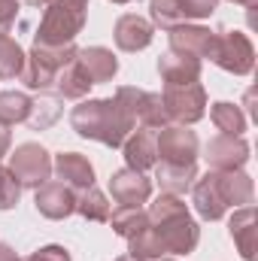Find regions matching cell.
Returning <instances> with one entry per match:
<instances>
[{"instance_id":"6da1fadb","label":"cell","mask_w":258,"mask_h":261,"mask_svg":"<svg viewBox=\"0 0 258 261\" xmlns=\"http://www.w3.org/2000/svg\"><path fill=\"white\" fill-rule=\"evenodd\" d=\"M158 143V164L155 179L161 192L170 195H186L197 179V155H200V140L192 130V125H164L155 130Z\"/></svg>"},{"instance_id":"7a4b0ae2","label":"cell","mask_w":258,"mask_h":261,"mask_svg":"<svg viewBox=\"0 0 258 261\" xmlns=\"http://www.w3.org/2000/svg\"><path fill=\"white\" fill-rule=\"evenodd\" d=\"M192 203L203 222H219L228 210L249 206L255 186L246 170H207L192 182Z\"/></svg>"},{"instance_id":"3957f363","label":"cell","mask_w":258,"mask_h":261,"mask_svg":"<svg viewBox=\"0 0 258 261\" xmlns=\"http://www.w3.org/2000/svg\"><path fill=\"white\" fill-rule=\"evenodd\" d=\"M70 128L82 140H94L100 146L122 149V143L128 140L131 130H137V125L131 122V116L116 97H88L70 110Z\"/></svg>"},{"instance_id":"277c9868","label":"cell","mask_w":258,"mask_h":261,"mask_svg":"<svg viewBox=\"0 0 258 261\" xmlns=\"http://www.w3.org/2000/svg\"><path fill=\"white\" fill-rule=\"evenodd\" d=\"M146 213H149V225L161 237L167 255H189V252L197 249V243H200V225L192 219L189 203L183 200V195L161 192L146 206Z\"/></svg>"},{"instance_id":"5b68a950","label":"cell","mask_w":258,"mask_h":261,"mask_svg":"<svg viewBox=\"0 0 258 261\" xmlns=\"http://www.w3.org/2000/svg\"><path fill=\"white\" fill-rule=\"evenodd\" d=\"M88 18V0H46L43 18L34 34V46H70L76 34H82Z\"/></svg>"},{"instance_id":"8992f818","label":"cell","mask_w":258,"mask_h":261,"mask_svg":"<svg viewBox=\"0 0 258 261\" xmlns=\"http://www.w3.org/2000/svg\"><path fill=\"white\" fill-rule=\"evenodd\" d=\"M76 46H31L28 52V64H24V73H21V82L28 91H37V94H49L52 85H55V76L61 73V67L70 64L76 58Z\"/></svg>"},{"instance_id":"52a82bcc","label":"cell","mask_w":258,"mask_h":261,"mask_svg":"<svg viewBox=\"0 0 258 261\" xmlns=\"http://www.w3.org/2000/svg\"><path fill=\"white\" fill-rule=\"evenodd\" d=\"M216 67H222L225 73H234V76H249L252 67H255V46L252 40L237 31V28H222L216 31V46H213V58Z\"/></svg>"},{"instance_id":"ba28073f","label":"cell","mask_w":258,"mask_h":261,"mask_svg":"<svg viewBox=\"0 0 258 261\" xmlns=\"http://www.w3.org/2000/svg\"><path fill=\"white\" fill-rule=\"evenodd\" d=\"M161 103L170 125H194L207 116V91L200 82H183V85H164Z\"/></svg>"},{"instance_id":"9c48e42d","label":"cell","mask_w":258,"mask_h":261,"mask_svg":"<svg viewBox=\"0 0 258 261\" xmlns=\"http://www.w3.org/2000/svg\"><path fill=\"white\" fill-rule=\"evenodd\" d=\"M6 167L12 170L21 189H40L46 179H52V155L40 143H18L9 152Z\"/></svg>"},{"instance_id":"30bf717a","label":"cell","mask_w":258,"mask_h":261,"mask_svg":"<svg viewBox=\"0 0 258 261\" xmlns=\"http://www.w3.org/2000/svg\"><path fill=\"white\" fill-rule=\"evenodd\" d=\"M219 0H149V21L155 28L173 31L179 24L210 18L216 12Z\"/></svg>"},{"instance_id":"8fae6325","label":"cell","mask_w":258,"mask_h":261,"mask_svg":"<svg viewBox=\"0 0 258 261\" xmlns=\"http://www.w3.org/2000/svg\"><path fill=\"white\" fill-rule=\"evenodd\" d=\"M203 158L210 170H243L249 161V143L243 137L231 134H216L203 146Z\"/></svg>"},{"instance_id":"7c38bea8","label":"cell","mask_w":258,"mask_h":261,"mask_svg":"<svg viewBox=\"0 0 258 261\" xmlns=\"http://www.w3.org/2000/svg\"><path fill=\"white\" fill-rule=\"evenodd\" d=\"M76 189H70L61 179H46L40 189H34V206L40 216L52 219V222H61L67 216L76 213Z\"/></svg>"},{"instance_id":"4fadbf2b","label":"cell","mask_w":258,"mask_h":261,"mask_svg":"<svg viewBox=\"0 0 258 261\" xmlns=\"http://www.w3.org/2000/svg\"><path fill=\"white\" fill-rule=\"evenodd\" d=\"M170 34V52H179V55H189V58H213V46H216V31L197 24V21H189V24H179Z\"/></svg>"},{"instance_id":"5bb4252c","label":"cell","mask_w":258,"mask_h":261,"mask_svg":"<svg viewBox=\"0 0 258 261\" xmlns=\"http://www.w3.org/2000/svg\"><path fill=\"white\" fill-rule=\"evenodd\" d=\"M110 195L119 206H143L152 200V179L140 170L122 167L110 176Z\"/></svg>"},{"instance_id":"9a60e30c","label":"cell","mask_w":258,"mask_h":261,"mask_svg":"<svg viewBox=\"0 0 258 261\" xmlns=\"http://www.w3.org/2000/svg\"><path fill=\"white\" fill-rule=\"evenodd\" d=\"M113 40L122 52H143L155 40V24L149 18H143L140 12H125V15H119V21L113 28Z\"/></svg>"},{"instance_id":"2e32d148","label":"cell","mask_w":258,"mask_h":261,"mask_svg":"<svg viewBox=\"0 0 258 261\" xmlns=\"http://www.w3.org/2000/svg\"><path fill=\"white\" fill-rule=\"evenodd\" d=\"M122 152H125V167L131 170H152L158 164V143H155V130L149 128H137L128 134V140L122 143Z\"/></svg>"},{"instance_id":"e0dca14e","label":"cell","mask_w":258,"mask_h":261,"mask_svg":"<svg viewBox=\"0 0 258 261\" xmlns=\"http://www.w3.org/2000/svg\"><path fill=\"white\" fill-rule=\"evenodd\" d=\"M52 173H55L61 182H67L70 189H76V192L94 186V167H91V161H88L85 155H79V152H58V155L52 158Z\"/></svg>"},{"instance_id":"ac0fdd59","label":"cell","mask_w":258,"mask_h":261,"mask_svg":"<svg viewBox=\"0 0 258 261\" xmlns=\"http://www.w3.org/2000/svg\"><path fill=\"white\" fill-rule=\"evenodd\" d=\"M228 234L243 261H255V234H258V213L255 206H237L228 219Z\"/></svg>"},{"instance_id":"d6986e66","label":"cell","mask_w":258,"mask_h":261,"mask_svg":"<svg viewBox=\"0 0 258 261\" xmlns=\"http://www.w3.org/2000/svg\"><path fill=\"white\" fill-rule=\"evenodd\" d=\"M76 61H79L82 73L88 76L91 85L113 82L116 73H119V58H116L113 49H107V46H88V49H79V52H76Z\"/></svg>"},{"instance_id":"ffe728a7","label":"cell","mask_w":258,"mask_h":261,"mask_svg":"<svg viewBox=\"0 0 258 261\" xmlns=\"http://www.w3.org/2000/svg\"><path fill=\"white\" fill-rule=\"evenodd\" d=\"M200 70L203 61L179 55V52H164L158 58V76L164 79V85H183V82H200Z\"/></svg>"},{"instance_id":"44dd1931","label":"cell","mask_w":258,"mask_h":261,"mask_svg":"<svg viewBox=\"0 0 258 261\" xmlns=\"http://www.w3.org/2000/svg\"><path fill=\"white\" fill-rule=\"evenodd\" d=\"M88 88H91L88 76L82 73L79 61L73 58V61L64 64V67H61V73L55 76V85H52L49 97H58V100H85Z\"/></svg>"},{"instance_id":"7402d4cb","label":"cell","mask_w":258,"mask_h":261,"mask_svg":"<svg viewBox=\"0 0 258 261\" xmlns=\"http://www.w3.org/2000/svg\"><path fill=\"white\" fill-rule=\"evenodd\" d=\"M137 125L140 128H149V130H161L164 125H170L158 91L140 88V94H137Z\"/></svg>"},{"instance_id":"603a6c76","label":"cell","mask_w":258,"mask_h":261,"mask_svg":"<svg viewBox=\"0 0 258 261\" xmlns=\"http://www.w3.org/2000/svg\"><path fill=\"white\" fill-rule=\"evenodd\" d=\"M76 213L85 219V222H110V213H113V203H110V197L104 195L97 186H91V189H82L79 195H76Z\"/></svg>"},{"instance_id":"cb8c5ba5","label":"cell","mask_w":258,"mask_h":261,"mask_svg":"<svg viewBox=\"0 0 258 261\" xmlns=\"http://www.w3.org/2000/svg\"><path fill=\"white\" fill-rule=\"evenodd\" d=\"M107 225H113V231L122 240H131L137 231H143L149 225V213H146V206H113Z\"/></svg>"},{"instance_id":"d4e9b609","label":"cell","mask_w":258,"mask_h":261,"mask_svg":"<svg viewBox=\"0 0 258 261\" xmlns=\"http://www.w3.org/2000/svg\"><path fill=\"white\" fill-rule=\"evenodd\" d=\"M34 97L28 91H0V122L3 125H24L31 116Z\"/></svg>"},{"instance_id":"484cf974","label":"cell","mask_w":258,"mask_h":261,"mask_svg":"<svg viewBox=\"0 0 258 261\" xmlns=\"http://www.w3.org/2000/svg\"><path fill=\"white\" fill-rule=\"evenodd\" d=\"M210 119H213V125L219 128V134L243 137V130H246V116H243V110H240L237 103H231V100L213 103V107H210Z\"/></svg>"},{"instance_id":"4316f807","label":"cell","mask_w":258,"mask_h":261,"mask_svg":"<svg viewBox=\"0 0 258 261\" xmlns=\"http://www.w3.org/2000/svg\"><path fill=\"white\" fill-rule=\"evenodd\" d=\"M128 255L137 261H158V258H167V249H164L161 237L152 231V225H146L143 231H137L128 240Z\"/></svg>"},{"instance_id":"83f0119b","label":"cell","mask_w":258,"mask_h":261,"mask_svg":"<svg viewBox=\"0 0 258 261\" xmlns=\"http://www.w3.org/2000/svg\"><path fill=\"white\" fill-rule=\"evenodd\" d=\"M24 64H28V52L9 34H0V79H21Z\"/></svg>"},{"instance_id":"f1b7e54d","label":"cell","mask_w":258,"mask_h":261,"mask_svg":"<svg viewBox=\"0 0 258 261\" xmlns=\"http://www.w3.org/2000/svg\"><path fill=\"white\" fill-rule=\"evenodd\" d=\"M61 113H64V100L49 97V94H40V97H34V107H31V116H28L24 125L34 128V130H46L61 119Z\"/></svg>"},{"instance_id":"f546056e","label":"cell","mask_w":258,"mask_h":261,"mask_svg":"<svg viewBox=\"0 0 258 261\" xmlns=\"http://www.w3.org/2000/svg\"><path fill=\"white\" fill-rule=\"evenodd\" d=\"M18 197H21V186H18V179L12 176L9 167L0 164V213L12 210V206L18 203Z\"/></svg>"},{"instance_id":"4dcf8cb0","label":"cell","mask_w":258,"mask_h":261,"mask_svg":"<svg viewBox=\"0 0 258 261\" xmlns=\"http://www.w3.org/2000/svg\"><path fill=\"white\" fill-rule=\"evenodd\" d=\"M21 261H73V255H70L67 246L49 243V246H40L37 252H31L28 258H21Z\"/></svg>"},{"instance_id":"1f68e13d","label":"cell","mask_w":258,"mask_h":261,"mask_svg":"<svg viewBox=\"0 0 258 261\" xmlns=\"http://www.w3.org/2000/svg\"><path fill=\"white\" fill-rule=\"evenodd\" d=\"M18 12H21V3L18 0H0V34H9L15 28Z\"/></svg>"},{"instance_id":"d6a6232c","label":"cell","mask_w":258,"mask_h":261,"mask_svg":"<svg viewBox=\"0 0 258 261\" xmlns=\"http://www.w3.org/2000/svg\"><path fill=\"white\" fill-rule=\"evenodd\" d=\"M9 146H12V130H9V125L0 122V158L9 155Z\"/></svg>"},{"instance_id":"836d02e7","label":"cell","mask_w":258,"mask_h":261,"mask_svg":"<svg viewBox=\"0 0 258 261\" xmlns=\"http://www.w3.org/2000/svg\"><path fill=\"white\" fill-rule=\"evenodd\" d=\"M0 261H21V258L15 255V249L9 243H0Z\"/></svg>"},{"instance_id":"e575fe53","label":"cell","mask_w":258,"mask_h":261,"mask_svg":"<svg viewBox=\"0 0 258 261\" xmlns=\"http://www.w3.org/2000/svg\"><path fill=\"white\" fill-rule=\"evenodd\" d=\"M231 3H237V6H243V9H252V6H255V0H231Z\"/></svg>"},{"instance_id":"d590c367","label":"cell","mask_w":258,"mask_h":261,"mask_svg":"<svg viewBox=\"0 0 258 261\" xmlns=\"http://www.w3.org/2000/svg\"><path fill=\"white\" fill-rule=\"evenodd\" d=\"M18 3H28V6H40L43 0H18Z\"/></svg>"},{"instance_id":"8d00e7d4","label":"cell","mask_w":258,"mask_h":261,"mask_svg":"<svg viewBox=\"0 0 258 261\" xmlns=\"http://www.w3.org/2000/svg\"><path fill=\"white\" fill-rule=\"evenodd\" d=\"M110 3H119V6H125V3H134V0H110Z\"/></svg>"},{"instance_id":"74e56055","label":"cell","mask_w":258,"mask_h":261,"mask_svg":"<svg viewBox=\"0 0 258 261\" xmlns=\"http://www.w3.org/2000/svg\"><path fill=\"white\" fill-rule=\"evenodd\" d=\"M116 261H137V258H131V255H119Z\"/></svg>"},{"instance_id":"f35d334b","label":"cell","mask_w":258,"mask_h":261,"mask_svg":"<svg viewBox=\"0 0 258 261\" xmlns=\"http://www.w3.org/2000/svg\"><path fill=\"white\" fill-rule=\"evenodd\" d=\"M158 261H176V258H158Z\"/></svg>"},{"instance_id":"ab89813d","label":"cell","mask_w":258,"mask_h":261,"mask_svg":"<svg viewBox=\"0 0 258 261\" xmlns=\"http://www.w3.org/2000/svg\"><path fill=\"white\" fill-rule=\"evenodd\" d=\"M43 3H46V0H43ZM43 3H40V6H43Z\"/></svg>"}]
</instances>
